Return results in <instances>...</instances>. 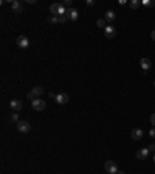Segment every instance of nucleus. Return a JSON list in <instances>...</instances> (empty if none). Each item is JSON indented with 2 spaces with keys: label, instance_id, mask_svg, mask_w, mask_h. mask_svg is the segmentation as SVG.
Instances as JSON below:
<instances>
[{
  "label": "nucleus",
  "instance_id": "obj_1",
  "mask_svg": "<svg viewBox=\"0 0 155 174\" xmlns=\"http://www.w3.org/2000/svg\"><path fill=\"white\" fill-rule=\"evenodd\" d=\"M50 13H51V16H58V17H61V16H65L67 9H65L64 3L56 2V3H51V5H50Z\"/></svg>",
  "mask_w": 155,
  "mask_h": 174
},
{
  "label": "nucleus",
  "instance_id": "obj_2",
  "mask_svg": "<svg viewBox=\"0 0 155 174\" xmlns=\"http://www.w3.org/2000/svg\"><path fill=\"white\" fill-rule=\"evenodd\" d=\"M31 107H33L34 110H39V112H42V110H45V107H47V103H45L43 100H40V98H34V100L31 101Z\"/></svg>",
  "mask_w": 155,
  "mask_h": 174
},
{
  "label": "nucleus",
  "instance_id": "obj_3",
  "mask_svg": "<svg viewBox=\"0 0 155 174\" xmlns=\"http://www.w3.org/2000/svg\"><path fill=\"white\" fill-rule=\"evenodd\" d=\"M104 168H106L107 174H118V171H119L118 165H116L113 160H107V162L104 163Z\"/></svg>",
  "mask_w": 155,
  "mask_h": 174
},
{
  "label": "nucleus",
  "instance_id": "obj_4",
  "mask_svg": "<svg viewBox=\"0 0 155 174\" xmlns=\"http://www.w3.org/2000/svg\"><path fill=\"white\" fill-rule=\"evenodd\" d=\"M65 16H67V19H68V20L75 22V20H78V17H79V11H78L76 8H67Z\"/></svg>",
  "mask_w": 155,
  "mask_h": 174
},
{
  "label": "nucleus",
  "instance_id": "obj_5",
  "mask_svg": "<svg viewBox=\"0 0 155 174\" xmlns=\"http://www.w3.org/2000/svg\"><path fill=\"white\" fill-rule=\"evenodd\" d=\"M17 130L22 132V134H28L31 130V125L28 121H19L17 123Z\"/></svg>",
  "mask_w": 155,
  "mask_h": 174
},
{
  "label": "nucleus",
  "instance_id": "obj_6",
  "mask_svg": "<svg viewBox=\"0 0 155 174\" xmlns=\"http://www.w3.org/2000/svg\"><path fill=\"white\" fill-rule=\"evenodd\" d=\"M9 107H11L14 112H20L22 107H23V104H22L20 100H11V101H9Z\"/></svg>",
  "mask_w": 155,
  "mask_h": 174
},
{
  "label": "nucleus",
  "instance_id": "obj_7",
  "mask_svg": "<svg viewBox=\"0 0 155 174\" xmlns=\"http://www.w3.org/2000/svg\"><path fill=\"white\" fill-rule=\"evenodd\" d=\"M104 34H106V38H109V39H113L116 36V28L113 25H107L106 28H104Z\"/></svg>",
  "mask_w": 155,
  "mask_h": 174
},
{
  "label": "nucleus",
  "instance_id": "obj_8",
  "mask_svg": "<svg viewBox=\"0 0 155 174\" xmlns=\"http://www.w3.org/2000/svg\"><path fill=\"white\" fill-rule=\"evenodd\" d=\"M16 44H17L20 48H28V47H30V41H28L27 36H19V38L16 39Z\"/></svg>",
  "mask_w": 155,
  "mask_h": 174
},
{
  "label": "nucleus",
  "instance_id": "obj_9",
  "mask_svg": "<svg viewBox=\"0 0 155 174\" xmlns=\"http://www.w3.org/2000/svg\"><path fill=\"white\" fill-rule=\"evenodd\" d=\"M68 100H70V96H68L67 93H58L56 98H54V101H56L58 104H67Z\"/></svg>",
  "mask_w": 155,
  "mask_h": 174
},
{
  "label": "nucleus",
  "instance_id": "obj_10",
  "mask_svg": "<svg viewBox=\"0 0 155 174\" xmlns=\"http://www.w3.org/2000/svg\"><path fill=\"white\" fill-rule=\"evenodd\" d=\"M11 9H12L14 13L20 14V13H23V5H22L20 2H17V0H12V2H11Z\"/></svg>",
  "mask_w": 155,
  "mask_h": 174
},
{
  "label": "nucleus",
  "instance_id": "obj_11",
  "mask_svg": "<svg viewBox=\"0 0 155 174\" xmlns=\"http://www.w3.org/2000/svg\"><path fill=\"white\" fill-rule=\"evenodd\" d=\"M149 152H151L149 148H141V149L137 151V159H138V160H144V159H148Z\"/></svg>",
  "mask_w": 155,
  "mask_h": 174
},
{
  "label": "nucleus",
  "instance_id": "obj_12",
  "mask_svg": "<svg viewBox=\"0 0 155 174\" xmlns=\"http://www.w3.org/2000/svg\"><path fill=\"white\" fill-rule=\"evenodd\" d=\"M140 65H141V69H143L144 72H148V70H151V67H152V62H151V59H149V58H141V61H140Z\"/></svg>",
  "mask_w": 155,
  "mask_h": 174
},
{
  "label": "nucleus",
  "instance_id": "obj_13",
  "mask_svg": "<svg viewBox=\"0 0 155 174\" xmlns=\"http://www.w3.org/2000/svg\"><path fill=\"white\" fill-rule=\"evenodd\" d=\"M116 19V14H115V11H112V9H109V11H106V14H104V20L107 22V25L109 23H112L113 20Z\"/></svg>",
  "mask_w": 155,
  "mask_h": 174
},
{
  "label": "nucleus",
  "instance_id": "obj_14",
  "mask_svg": "<svg viewBox=\"0 0 155 174\" xmlns=\"http://www.w3.org/2000/svg\"><path fill=\"white\" fill-rule=\"evenodd\" d=\"M130 135H132V138H133V140H141V138L144 137V130L140 129V128H135V129L132 130V134H130Z\"/></svg>",
  "mask_w": 155,
  "mask_h": 174
},
{
  "label": "nucleus",
  "instance_id": "obj_15",
  "mask_svg": "<svg viewBox=\"0 0 155 174\" xmlns=\"http://www.w3.org/2000/svg\"><path fill=\"white\" fill-rule=\"evenodd\" d=\"M43 87H40V86H36V87H33V90H31V93H33V96L34 98H40L42 95H43Z\"/></svg>",
  "mask_w": 155,
  "mask_h": 174
},
{
  "label": "nucleus",
  "instance_id": "obj_16",
  "mask_svg": "<svg viewBox=\"0 0 155 174\" xmlns=\"http://www.w3.org/2000/svg\"><path fill=\"white\" fill-rule=\"evenodd\" d=\"M129 5H130V8L137 9V8H140V6H141V2H140V0H132Z\"/></svg>",
  "mask_w": 155,
  "mask_h": 174
},
{
  "label": "nucleus",
  "instance_id": "obj_17",
  "mask_svg": "<svg viewBox=\"0 0 155 174\" xmlns=\"http://www.w3.org/2000/svg\"><path fill=\"white\" fill-rule=\"evenodd\" d=\"M96 25H98L99 28H106V27H107V22H106L104 19H98V20H96Z\"/></svg>",
  "mask_w": 155,
  "mask_h": 174
},
{
  "label": "nucleus",
  "instance_id": "obj_18",
  "mask_svg": "<svg viewBox=\"0 0 155 174\" xmlns=\"http://www.w3.org/2000/svg\"><path fill=\"white\" fill-rule=\"evenodd\" d=\"M50 23L51 25H58L59 23V17L58 16H50Z\"/></svg>",
  "mask_w": 155,
  "mask_h": 174
},
{
  "label": "nucleus",
  "instance_id": "obj_19",
  "mask_svg": "<svg viewBox=\"0 0 155 174\" xmlns=\"http://www.w3.org/2000/svg\"><path fill=\"white\" fill-rule=\"evenodd\" d=\"M9 121H12V123H19V115H17V112H14V114L9 117Z\"/></svg>",
  "mask_w": 155,
  "mask_h": 174
},
{
  "label": "nucleus",
  "instance_id": "obj_20",
  "mask_svg": "<svg viewBox=\"0 0 155 174\" xmlns=\"http://www.w3.org/2000/svg\"><path fill=\"white\" fill-rule=\"evenodd\" d=\"M141 5H144V6L151 8V6H154V5H155V2H154V0H144V2H141Z\"/></svg>",
  "mask_w": 155,
  "mask_h": 174
},
{
  "label": "nucleus",
  "instance_id": "obj_21",
  "mask_svg": "<svg viewBox=\"0 0 155 174\" xmlns=\"http://www.w3.org/2000/svg\"><path fill=\"white\" fill-rule=\"evenodd\" d=\"M67 20H68V19H67V16H61V17H59V23H65Z\"/></svg>",
  "mask_w": 155,
  "mask_h": 174
},
{
  "label": "nucleus",
  "instance_id": "obj_22",
  "mask_svg": "<svg viewBox=\"0 0 155 174\" xmlns=\"http://www.w3.org/2000/svg\"><path fill=\"white\" fill-rule=\"evenodd\" d=\"M72 5H73V2H72V0H65V2H64V6H68V8H72Z\"/></svg>",
  "mask_w": 155,
  "mask_h": 174
},
{
  "label": "nucleus",
  "instance_id": "obj_23",
  "mask_svg": "<svg viewBox=\"0 0 155 174\" xmlns=\"http://www.w3.org/2000/svg\"><path fill=\"white\" fill-rule=\"evenodd\" d=\"M151 125H152V128H155V114L151 115Z\"/></svg>",
  "mask_w": 155,
  "mask_h": 174
},
{
  "label": "nucleus",
  "instance_id": "obj_24",
  "mask_svg": "<svg viewBox=\"0 0 155 174\" xmlns=\"http://www.w3.org/2000/svg\"><path fill=\"white\" fill-rule=\"evenodd\" d=\"M148 148H149V151H152V152H155V143H152V145H149Z\"/></svg>",
  "mask_w": 155,
  "mask_h": 174
},
{
  "label": "nucleus",
  "instance_id": "obj_25",
  "mask_svg": "<svg viewBox=\"0 0 155 174\" xmlns=\"http://www.w3.org/2000/svg\"><path fill=\"white\" fill-rule=\"evenodd\" d=\"M149 135H151V137H155V128H152V129L149 130Z\"/></svg>",
  "mask_w": 155,
  "mask_h": 174
},
{
  "label": "nucleus",
  "instance_id": "obj_26",
  "mask_svg": "<svg viewBox=\"0 0 155 174\" xmlns=\"http://www.w3.org/2000/svg\"><path fill=\"white\" fill-rule=\"evenodd\" d=\"M27 98H28V100H31V101H33V100H34V96H33V93H31V92H30V93H28V95H27Z\"/></svg>",
  "mask_w": 155,
  "mask_h": 174
},
{
  "label": "nucleus",
  "instance_id": "obj_27",
  "mask_svg": "<svg viewBox=\"0 0 155 174\" xmlns=\"http://www.w3.org/2000/svg\"><path fill=\"white\" fill-rule=\"evenodd\" d=\"M87 5H88V6H93L95 2H93V0H87Z\"/></svg>",
  "mask_w": 155,
  "mask_h": 174
},
{
  "label": "nucleus",
  "instance_id": "obj_28",
  "mask_svg": "<svg viewBox=\"0 0 155 174\" xmlns=\"http://www.w3.org/2000/svg\"><path fill=\"white\" fill-rule=\"evenodd\" d=\"M48 96H50V98H56V95H54L53 92H50V93H48Z\"/></svg>",
  "mask_w": 155,
  "mask_h": 174
},
{
  "label": "nucleus",
  "instance_id": "obj_29",
  "mask_svg": "<svg viewBox=\"0 0 155 174\" xmlns=\"http://www.w3.org/2000/svg\"><path fill=\"white\" fill-rule=\"evenodd\" d=\"M151 38H152V41H155V30L151 33Z\"/></svg>",
  "mask_w": 155,
  "mask_h": 174
},
{
  "label": "nucleus",
  "instance_id": "obj_30",
  "mask_svg": "<svg viewBox=\"0 0 155 174\" xmlns=\"http://www.w3.org/2000/svg\"><path fill=\"white\" fill-rule=\"evenodd\" d=\"M118 174H124V171H118Z\"/></svg>",
  "mask_w": 155,
  "mask_h": 174
},
{
  "label": "nucleus",
  "instance_id": "obj_31",
  "mask_svg": "<svg viewBox=\"0 0 155 174\" xmlns=\"http://www.w3.org/2000/svg\"><path fill=\"white\" fill-rule=\"evenodd\" d=\"M154 163H155V156H154Z\"/></svg>",
  "mask_w": 155,
  "mask_h": 174
},
{
  "label": "nucleus",
  "instance_id": "obj_32",
  "mask_svg": "<svg viewBox=\"0 0 155 174\" xmlns=\"http://www.w3.org/2000/svg\"><path fill=\"white\" fill-rule=\"evenodd\" d=\"M154 86H155V81H154Z\"/></svg>",
  "mask_w": 155,
  "mask_h": 174
}]
</instances>
